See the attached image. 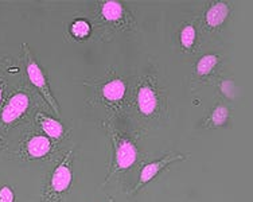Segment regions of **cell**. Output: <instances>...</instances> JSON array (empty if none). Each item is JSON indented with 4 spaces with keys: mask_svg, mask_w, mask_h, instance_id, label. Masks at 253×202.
<instances>
[{
    "mask_svg": "<svg viewBox=\"0 0 253 202\" xmlns=\"http://www.w3.org/2000/svg\"><path fill=\"white\" fill-rule=\"evenodd\" d=\"M169 114V99L165 85L151 69L129 81V94L124 116L133 133L144 135L158 129Z\"/></svg>",
    "mask_w": 253,
    "mask_h": 202,
    "instance_id": "6da1fadb",
    "label": "cell"
},
{
    "mask_svg": "<svg viewBox=\"0 0 253 202\" xmlns=\"http://www.w3.org/2000/svg\"><path fill=\"white\" fill-rule=\"evenodd\" d=\"M105 125L108 136L112 142L111 163L104 182L107 186L111 182H120L123 178L131 173L140 162V150L136 142V133L124 132L108 123H105Z\"/></svg>",
    "mask_w": 253,
    "mask_h": 202,
    "instance_id": "7a4b0ae2",
    "label": "cell"
},
{
    "mask_svg": "<svg viewBox=\"0 0 253 202\" xmlns=\"http://www.w3.org/2000/svg\"><path fill=\"white\" fill-rule=\"evenodd\" d=\"M39 111H50L42 96L30 84L18 89L5 100L0 112V121L5 128L34 123V116Z\"/></svg>",
    "mask_w": 253,
    "mask_h": 202,
    "instance_id": "3957f363",
    "label": "cell"
},
{
    "mask_svg": "<svg viewBox=\"0 0 253 202\" xmlns=\"http://www.w3.org/2000/svg\"><path fill=\"white\" fill-rule=\"evenodd\" d=\"M74 185V148L54 159L53 168L46 174L41 202H65Z\"/></svg>",
    "mask_w": 253,
    "mask_h": 202,
    "instance_id": "277c9868",
    "label": "cell"
},
{
    "mask_svg": "<svg viewBox=\"0 0 253 202\" xmlns=\"http://www.w3.org/2000/svg\"><path fill=\"white\" fill-rule=\"evenodd\" d=\"M128 94L129 80L116 73H109L97 81L93 104L102 105L109 119H123Z\"/></svg>",
    "mask_w": 253,
    "mask_h": 202,
    "instance_id": "5b68a950",
    "label": "cell"
},
{
    "mask_svg": "<svg viewBox=\"0 0 253 202\" xmlns=\"http://www.w3.org/2000/svg\"><path fill=\"white\" fill-rule=\"evenodd\" d=\"M59 143L54 142L35 127L20 144V157L29 162H51L58 158Z\"/></svg>",
    "mask_w": 253,
    "mask_h": 202,
    "instance_id": "8992f818",
    "label": "cell"
},
{
    "mask_svg": "<svg viewBox=\"0 0 253 202\" xmlns=\"http://www.w3.org/2000/svg\"><path fill=\"white\" fill-rule=\"evenodd\" d=\"M26 76H27L29 84L42 96V99L46 101V104L49 105V108L53 111L54 115L59 116L61 111H59L57 100L54 99L53 93L50 90L47 77H46L42 66L38 64V61L31 55L30 50H27V53H26Z\"/></svg>",
    "mask_w": 253,
    "mask_h": 202,
    "instance_id": "52a82bcc",
    "label": "cell"
},
{
    "mask_svg": "<svg viewBox=\"0 0 253 202\" xmlns=\"http://www.w3.org/2000/svg\"><path fill=\"white\" fill-rule=\"evenodd\" d=\"M186 158H189V155H183V154L170 153L165 155L163 158L154 161V162L144 163L140 167V175L137 179V183L133 186L132 190H129V194H136L140 189L146 186L147 183H150L155 177H158L159 174L165 170L166 167H169L171 163L176 162V161H185Z\"/></svg>",
    "mask_w": 253,
    "mask_h": 202,
    "instance_id": "ba28073f",
    "label": "cell"
},
{
    "mask_svg": "<svg viewBox=\"0 0 253 202\" xmlns=\"http://www.w3.org/2000/svg\"><path fill=\"white\" fill-rule=\"evenodd\" d=\"M49 111H39L38 114L34 116V124L35 127L41 129L42 132L47 136L49 139L54 142H62L63 139L66 138V132H65V125H63L59 120H57L53 116L47 114Z\"/></svg>",
    "mask_w": 253,
    "mask_h": 202,
    "instance_id": "9c48e42d",
    "label": "cell"
},
{
    "mask_svg": "<svg viewBox=\"0 0 253 202\" xmlns=\"http://www.w3.org/2000/svg\"><path fill=\"white\" fill-rule=\"evenodd\" d=\"M229 14L230 7L226 1H213L202 15V25L210 31L219 29L228 20Z\"/></svg>",
    "mask_w": 253,
    "mask_h": 202,
    "instance_id": "30bf717a",
    "label": "cell"
},
{
    "mask_svg": "<svg viewBox=\"0 0 253 202\" xmlns=\"http://www.w3.org/2000/svg\"><path fill=\"white\" fill-rule=\"evenodd\" d=\"M98 10H100V18L105 23L115 26L117 29H120L126 20V11L122 1H117V0L101 1Z\"/></svg>",
    "mask_w": 253,
    "mask_h": 202,
    "instance_id": "8fae6325",
    "label": "cell"
},
{
    "mask_svg": "<svg viewBox=\"0 0 253 202\" xmlns=\"http://www.w3.org/2000/svg\"><path fill=\"white\" fill-rule=\"evenodd\" d=\"M219 64H221V57L218 54L202 55L195 64V77L201 82H208L211 79V76L217 74Z\"/></svg>",
    "mask_w": 253,
    "mask_h": 202,
    "instance_id": "7c38bea8",
    "label": "cell"
},
{
    "mask_svg": "<svg viewBox=\"0 0 253 202\" xmlns=\"http://www.w3.org/2000/svg\"><path fill=\"white\" fill-rule=\"evenodd\" d=\"M229 118H230L229 107L222 101H218L213 107V109L210 111V114L206 116V119L202 121V125H204V128H221L228 123Z\"/></svg>",
    "mask_w": 253,
    "mask_h": 202,
    "instance_id": "4fadbf2b",
    "label": "cell"
},
{
    "mask_svg": "<svg viewBox=\"0 0 253 202\" xmlns=\"http://www.w3.org/2000/svg\"><path fill=\"white\" fill-rule=\"evenodd\" d=\"M197 42V27L194 23H186L179 31V43L182 50L191 51Z\"/></svg>",
    "mask_w": 253,
    "mask_h": 202,
    "instance_id": "5bb4252c",
    "label": "cell"
},
{
    "mask_svg": "<svg viewBox=\"0 0 253 202\" xmlns=\"http://www.w3.org/2000/svg\"><path fill=\"white\" fill-rule=\"evenodd\" d=\"M70 31L74 38L85 40L92 33V25L86 19H76L70 26Z\"/></svg>",
    "mask_w": 253,
    "mask_h": 202,
    "instance_id": "9a60e30c",
    "label": "cell"
},
{
    "mask_svg": "<svg viewBox=\"0 0 253 202\" xmlns=\"http://www.w3.org/2000/svg\"><path fill=\"white\" fill-rule=\"evenodd\" d=\"M15 196L10 186L0 188V202H14Z\"/></svg>",
    "mask_w": 253,
    "mask_h": 202,
    "instance_id": "2e32d148",
    "label": "cell"
},
{
    "mask_svg": "<svg viewBox=\"0 0 253 202\" xmlns=\"http://www.w3.org/2000/svg\"><path fill=\"white\" fill-rule=\"evenodd\" d=\"M3 101V85H1V81H0V104Z\"/></svg>",
    "mask_w": 253,
    "mask_h": 202,
    "instance_id": "e0dca14e",
    "label": "cell"
},
{
    "mask_svg": "<svg viewBox=\"0 0 253 202\" xmlns=\"http://www.w3.org/2000/svg\"><path fill=\"white\" fill-rule=\"evenodd\" d=\"M105 202H116V200H115V198H113V197H107Z\"/></svg>",
    "mask_w": 253,
    "mask_h": 202,
    "instance_id": "ac0fdd59",
    "label": "cell"
}]
</instances>
